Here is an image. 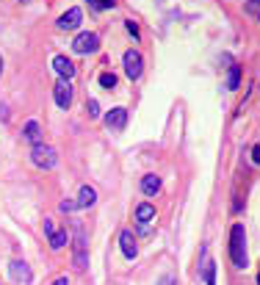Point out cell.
<instances>
[{
	"label": "cell",
	"instance_id": "6da1fadb",
	"mask_svg": "<svg viewBox=\"0 0 260 285\" xmlns=\"http://www.w3.org/2000/svg\"><path fill=\"white\" fill-rule=\"evenodd\" d=\"M230 260L236 268H246L249 258H246V230L241 222H236L230 230Z\"/></svg>",
	"mask_w": 260,
	"mask_h": 285
},
{
	"label": "cell",
	"instance_id": "7a4b0ae2",
	"mask_svg": "<svg viewBox=\"0 0 260 285\" xmlns=\"http://www.w3.org/2000/svg\"><path fill=\"white\" fill-rule=\"evenodd\" d=\"M72 266L78 272L89 268V244H86V232L80 224H75V232H72Z\"/></svg>",
	"mask_w": 260,
	"mask_h": 285
},
{
	"label": "cell",
	"instance_id": "3957f363",
	"mask_svg": "<svg viewBox=\"0 0 260 285\" xmlns=\"http://www.w3.org/2000/svg\"><path fill=\"white\" fill-rule=\"evenodd\" d=\"M30 160H34V166L39 169H56V164H58V152H56L50 144H36L34 150H30Z\"/></svg>",
	"mask_w": 260,
	"mask_h": 285
},
{
	"label": "cell",
	"instance_id": "277c9868",
	"mask_svg": "<svg viewBox=\"0 0 260 285\" xmlns=\"http://www.w3.org/2000/svg\"><path fill=\"white\" fill-rule=\"evenodd\" d=\"M72 50H75L78 56L97 53V50H100V36L92 34V30H83V34L75 36V42H72Z\"/></svg>",
	"mask_w": 260,
	"mask_h": 285
},
{
	"label": "cell",
	"instance_id": "5b68a950",
	"mask_svg": "<svg viewBox=\"0 0 260 285\" xmlns=\"http://www.w3.org/2000/svg\"><path fill=\"white\" fill-rule=\"evenodd\" d=\"M122 64H124V75L130 78V80H138L144 72V56L138 53V50H128V53L122 56Z\"/></svg>",
	"mask_w": 260,
	"mask_h": 285
},
{
	"label": "cell",
	"instance_id": "8992f818",
	"mask_svg": "<svg viewBox=\"0 0 260 285\" xmlns=\"http://www.w3.org/2000/svg\"><path fill=\"white\" fill-rule=\"evenodd\" d=\"M53 97H56V106H58L61 111H66V108L72 106V84L70 80L58 78V84L53 86Z\"/></svg>",
	"mask_w": 260,
	"mask_h": 285
},
{
	"label": "cell",
	"instance_id": "52a82bcc",
	"mask_svg": "<svg viewBox=\"0 0 260 285\" xmlns=\"http://www.w3.org/2000/svg\"><path fill=\"white\" fill-rule=\"evenodd\" d=\"M124 125H128V108L116 106V108H111V111L106 114V128H108V130L122 133Z\"/></svg>",
	"mask_w": 260,
	"mask_h": 285
},
{
	"label": "cell",
	"instance_id": "ba28073f",
	"mask_svg": "<svg viewBox=\"0 0 260 285\" xmlns=\"http://www.w3.org/2000/svg\"><path fill=\"white\" fill-rule=\"evenodd\" d=\"M8 274H12L14 282H22V285H30V282H34V272H30V266H28L25 260H12Z\"/></svg>",
	"mask_w": 260,
	"mask_h": 285
},
{
	"label": "cell",
	"instance_id": "9c48e42d",
	"mask_svg": "<svg viewBox=\"0 0 260 285\" xmlns=\"http://www.w3.org/2000/svg\"><path fill=\"white\" fill-rule=\"evenodd\" d=\"M80 22H83V12H80L78 6H72L70 12H64V14H61V17H58V22H56V25H58L61 30H75V28H80Z\"/></svg>",
	"mask_w": 260,
	"mask_h": 285
},
{
	"label": "cell",
	"instance_id": "30bf717a",
	"mask_svg": "<svg viewBox=\"0 0 260 285\" xmlns=\"http://www.w3.org/2000/svg\"><path fill=\"white\" fill-rule=\"evenodd\" d=\"M119 246H122V255L128 258V260H136L138 246H136V236H133L130 230H122V232H119Z\"/></svg>",
	"mask_w": 260,
	"mask_h": 285
},
{
	"label": "cell",
	"instance_id": "8fae6325",
	"mask_svg": "<svg viewBox=\"0 0 260 285\" xmlns=\"http://www.w3.org/2000/svg\"><path fill=\"white\" fill-rule=\"evenodd\" d=\"M53 70L58 72V78H64V80H72V78H75V64H72L70 58H66V56H56L53 58Z\"/></svg>",
	"mask_w": 260,
	"mask_h": 285
},
{
	"label": "cell",
	"instance_id": "7c38bea8",
	"mask_svg": "<svg viewBox=\"0 0 260 285\" xmlns=\"http://www.w3.org/2000/svg\"><path fill=\"white\" fill-rule=\"evenodd\" d=\"M94 202H97V191L92 186H80V191H78V208H92Z\"/></svg>",
	"mask_w": 260,
	"mask_h": 285
},
{
	"label": "cell",
	"instance_id": "4fadbf2b",
	"mask_svg": "<svg viewBox=\"0 0 260 285\" xmlns=\"http://www.w3.org/2000/svg\"><path fill=\"white\" fill-rule=\"evenodd\" d=\"M22 136L28 138L30 144H42V128H39V122H36V119H28V122H25V130H22Z\"/></svg>",
	"mask_w": 260,
	"mask_h": 285
},
{
	"label": "cell",
	"instance_id": "5bb4252c",
	"mask_svg": "<svg viewBox=\"0 0 260 285\" xmlns=\"http://www.w3.org/2000/svg\"><path fill=\"white\" fill-rule=\"evenodd\" d=\"M142 191L147 196L158 194V191H160V178H158V174H144V178H142Z\"/></svg>",
	"mask_w": 260,
	"mask_h": 285
},
{
	"label": "cell",
	"instance_id": "9a60e30c",
	"mask_svg": "<svg viewBox=\"0 0 260 285\" xmlns=\"http://www.w3.org/2000/svg\"><path fill=\"white\" fill-rule=\"evenodd\" d=\"M152 219H155V205L142 202V205L136 208V222H138V224H150Z\"/></svg>",
	"mask_w": 260,
	"mask_h": 285
},
{
	"label": "cell",
	"instance_id": "2e32d148",
	"mask_svg": "<svg viewBox=\"0 0 260 285\" xmlns=\"http://www.w3.org/2000/svg\"><path fill=\"white\" fill-rule=\"evenodd\" d=\"M48 241H50V250H64L66 244H70V236H66V230H56L53 236H48Z\"/></svg>",
	"mask_w": 260,
	"mask_h": 285
},
{
	"label": "cell",
	"instance_id": "e0dca14e",
	"mask_svg": "<svg viewBox=\"0 0 260 285\" xmlns=\"http://www.w3.org/2000/svg\"><path fill=\"white\" fill-rule=\"evenodd\" d=\"M238 84H241V66L238 64H232L230 66V75H227V89H238Z\"/></svg>",
	"mask_w": 260,
	"mask_h": 285
},
{
	"label": "cell",
	"instance_id": "ac0fdd59",
	"mask_svg": "<svg viewBox=\"0 0 260 285\" xmlns=\"http://www.w3.org/2000/svg\"><path fill=\"white\" fill-rule=\"evenodd\" d=\"M116 84H119V78L114 75V72H100V86L102 89L111 92V89H116Z\"/></svg>",
	"mask_w": 260,
	"mask_h": 285
},
{
	"label": "cell",
	"instance_id": "d6986e66",
	"mask_svg": "<svg viewBox=\"0 0 260 285\" xmlns=\"http://www.w3.org/2000/svg\"><path fill=\"white\" fill-rule=\"evenodd\" d=\"M202 277H205V285H216V263L213 260L205 263V274Z\"/></svg>",
	"mask_w": 260,
	"mask_h": 285
},
{
	"label": "cell",
	"instance_id": "ffe728a7",
	"mask_svg": "<svg viewBox=\"0 0 260 285\" xmlns=\"http://www.w3.org/2000/svg\"><path fill=\"white\" fill-rule=\"evenodd\" d=\"M244 8H246V14H252V17L260 20V0H246V3H244Z\"/></svg>",
	"mask_w": 260,
	"mask_h": 285
},
{
	"label": "cell",
	"instance_id": "44dd1931",
	"mask_svg": "<svg viewBox=\"0 0 260 285\" xmlns=\"http://www.w3.org/2000/svg\"><path fill=\"white\" fill-rule=\"evenodd\" d=\"M86 111H89L92 119H97V116H100V102H97V100H89V102H86Z\"/></svg>",
	"mask_w": 260,
	"mask_h": 285
},
{
	"label": "cell",
	"instance_id": "7402d4cb",
	"mask_svg": "<svg viewBox=\"0 0 260 285\" xmlns=\"http://www.w3.org/2000/svg\"><path fill=\"white\" fill-rule=\"evenodd\" d=\"M124 28H128V34L133 36V39H136V42H138V39H142V34H138V25L133 22V20H128V22H124Z\"/></svg>",
	"mask_w": 260,
	"mask_h": 285
},
{
	"label": "cell",
	"instance_id": "603a6c76",
	"mask_svg": "<svg viewBox=\"0 0 260 285\" xmlns=\"http://www.w3.org/2000/svg\"><path fill=\"white\" fill-rule=\"evenodd\" d=\"M58 208L64 210V214H72V210H78V200H64Z\"/></svg>",
	"mask_w": 260,
	"mask_h": 285
},
{
	"label": "cell",
	"instance_id": "cb8c5ba5",
	"mask_svg": "<svg viewBox=\"0 0 260 285\" xmlns=\"http://www.w3.org/2000/svg\"><path fill=\"white\" fill-rule=\"evenodd\" d=\"M116 6V0H97V12H102V8H114Z\"/></svg>",
	"mask_w": 260,
	"mask_h": 285
},
{
	"label": "cell",
	"instance_id": "d4e9b609",
	"mask_svg": "<svg viewBox=\"0 0 260 285\" xmlns=\"http://www.w3.org/2000/svg\"><path fill=\"white\" fill-rule=\"evenodd\" d=\"M56 232V222L53 219H44V236H53Z\"/></svg>",
	"mask_w": 260,
	"mask_h": 285
},
{
	"label": "cell",
	"instance_id": "484cf974",
	"mask_svg": "<svg viewBox=\"0 0 260 285\" xmlns=\"http://www.w3.org/2000/svg\"><path fill=\"white\" fill-rule=\"evenodd\" d=\"M158 285H178V277H174V274H166V277H160Z\"/></svg>",
	"mask_w": 260,
	"mask_h": 285
},
{
	"label": "cell",
	"instance_id": "4316f807",
	"mask_svg": "<svg viewBox=\"0 0 260 285\" xmlns=\"http://www.w3.org/2000/svg\"><path fill=\"white\" fill-rule=\"evenodd\" d=\"M252 164H258V166H260V144H254V147H252Z\"/></svg>",
	"mask_w": 260,
	"mask_h": 285
},
{
	"label": "cell",
	"instance_id": "83f0119b",
	"mask_svg": "<svg viewBox=\"0 0 260 285\" xmlns=\"http://www.w3.org/2000/svg\"><path fill=\"white\" fill-rule=\"evenodd\" d=\"M138 232H142V236H152V222H150V224H138Z\"/></svg>",
	"mask_w": 260,
	"mask_h": 285
},
{
	"label": "cell",
	"instance_id": "f1b7e54d",
	"mask_svg": "<svg viewBox=\"0 0 260 285\" xmlns=\"http://www.w3.org/2000/svg\"><path fill=\"white\" fill-rule=\"evenodd\" d=\"M53 285H70V277H58V280H56Z\"/></svg>",
	"mask_w": 260,
	"mask_h": 285
},
{
	"label": "cell",
	"instance_id": "f546056e",
	"mask_svg": "<svg viewBox=\"0 0 260 285\" xmlns=\"http://www.w3.org/2000/svg\"><path fill=\"white\" fill-rule=\"evenodd\" d=\"M89 6H92V8H94V12H97V0H89Z\"/></svg>",
	"mask_w": 260,
	"mask_h": 285
},
{
	"label": "cell",
	"instance_id": "4dcf8cb0",
	"mask_svg": "<svg viewBox=\"0 0 260 285\" xmlns=\"http://www.w3.org/2000/svg\"><path fill=\"white\" fill-rule=\"evenodd\" d=\"M0 75H3V56H0Z\"/></svg>",
	"mask_w": 260,
	"mask_h": 285
},
{
	"label": "cell",
	"instance_id": "1f68e13d",
	"mask_svg": "<svg viewBox=\"0 0 260 285\" xmlns=\"http://www.w3.org/2000/svg\"><path fill=\"white\" fill-rule=\"evenodd\" d=\"M258 285H260V274H258Z\"/></svg>",
	"mask_w": 260,
	"mask_h": 285
},
{
	"label": "cell",
	"instance_id": "d6a6232c",
	"mask_svg": "<svg viewBox=\"0 0 260 285\" xmlns=\"http://www.w3.org/2000/svg\"><path fill=\"white\" fill-rule=\"evenodd\" d=\"M20 3H28V0H20Z\"/></svg>",
	"mask_w": 260,
	"mask_h": 285
}]
</instances>
